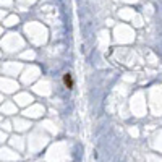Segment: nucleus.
<instances>
[{"mask_svg": "<svg viewBox=\"0 0 162 162\" xmlns=\"http://www.w3.org/2000/svg\"><path fill=\"white\" fill-rule=\"evenodd\" d=\"M63 83H65V86L68 88V89L73 88V78H71L70 73H65V75H63Z\"/></svg>", "mask_w": 162, "mask_h": 162, "instance_id": "1", "label": "nucleus"}]
</instances>
